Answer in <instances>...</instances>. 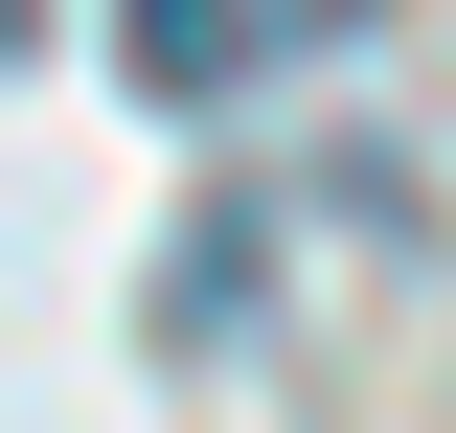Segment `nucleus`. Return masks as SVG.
I'll use <instances>...</instances> for the list:
<instances>
[{
  "mask_svg": "<svg viewBox=\"0 0 456 433\" xmlns=\"http://www.w3.org/2000/svg\"><path fill=\"white\" fill-rule=\"evenodd\" d=\"M251 23H274V0H114V69H137L160 114H206L228 69H251Z\"/></svg>",
  "mask_w": 456,
  "mask_h": 433,
  "instance_id": "1",
  "label": "nucleus"
}]
</instances>
